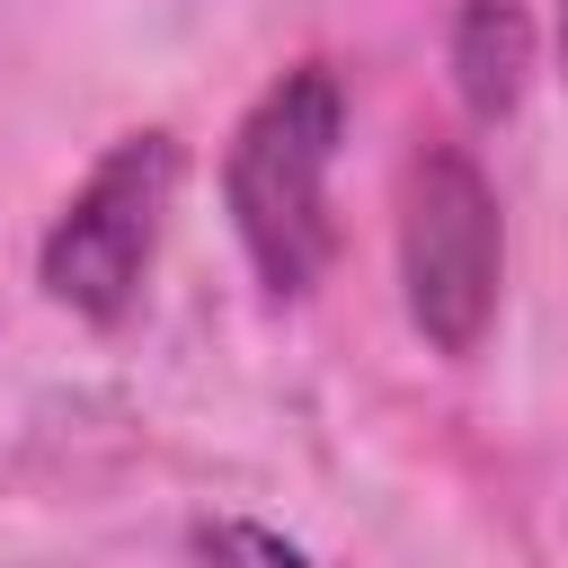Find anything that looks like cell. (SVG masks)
Returning a JSON list of instances; mask_svg holds the SVG:
<instances>
[{
  "label": "cell",
  "instance_id": "obj_1",
  "mask_svg": "<svg viewBox=\"0 0 568 568\" xmlns=\"http://www.w3.org/2000/svg\"><path fill=\"white\" fill-rule=\"evenodd\" d=\"M337 133H346V89L328 62H293L284 80L257 89V106L240 115L231 151H222V204L231 231L257 266V284L275 302H302L320 284V266L337 257V222H328V169H337Z\"/></svg>",
  "mask_w": 568,
  "mask_h": 568
},
{
  "label": "cell",
  "instance_id": "obj_6",
  "mask_svg": "<svg viewBox=\"0 0 568 568\" xmlns=\"http://www.w3.org/2000/svg\"><path fill=\"white\" fill-rule=\"evenodd\" d=\"M559 62H568V0H559Z\"/></svg>",
  "mask_w": 568,
  "mask_h": 568
},
{
  "label": "cell",
  "instance_id": "obj_5",
  "mask_svg": "<svg viewBox=\"0 0 568 568\" xmlns=\"http://www.w3.org/2000/svg\"><path fill=\"white\" fill-rule=\"evenodd\" d=\"M195 541H204V559H213V568H320L302 541H284V532H266V524H240V515L204 524Z\"/></svg>",
  "mask_w": 568,
  "mask_h": 568
},
{
  "label": "cell",
  "instance_id": "obj_2",
  "mask_svg": "<svg viewBox=\"0 0 568 568\" xmlns=\"http://www.w3.org/2000/svg\"><path fill=\"white\" fill-rule=\"evenodd\" d=\"M497 284H506V222H497V186L479 178V160L462 142H417L399 169V293H408V328L435 355H479L488 320H497Z\"/></svg>",
  "mask_w": 568,
  "mask_h": 568
},
{
  "label": "cell",
  "instance_id": "obj_4",
  "mask_svg": "<svg viewBox=\"0 0 568 568\" xmlns=\"http://www.w3.org/2000/svg\"><path fill=\"white\" fill-rule=\"evenodd\" d=\"M532 71V27L515 0H462L453 18V89L470 115H506Z\"/></svg>",
  "mask_w": 568,
  "mask_h": 568
},
{
  "label": "cell",
  "instance_id": "obj_3",
  "mask_svg": "<svg viewBox=\"0 0 568 568\" xmlns=\"http://www.w3.org/2000/svg\"><path fill=\"white\" fill-rule=\"evenodd\" d=\"M178 178H186L178 133H124V142L71 186V204L53 213V231H44V248H36V284H44L71 320L115 328V320L142 302V284H151V257H160Z\"/></svg>",
  "mask_w": 568,
  "mask_h": 568
}]
</instances>
